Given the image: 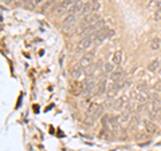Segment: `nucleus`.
<instances>
[{
  "mask_svg": "<svg viewBox=\"0 0 161 151\" xmlns=\"http://www.w3.org/2000/svg\"><path fill=\"white\" fill-rule=\"evenodd\" d=\"M101 20V16H99V13H87V15H85V16L82 18V20H80V27H89V26H92V24L94 23H97Z\"/></svg>",
  "mask_w": 161,
  "mask_h": 151,
  "instance_id": "obj_1",
  "label": "nucleus"
},
{
  "mask_svg": "<svg viewBox=\"0 0 161 151\" xmlns=\"http://www.w3.org/2000/svg\"><path fill=\"white\" fill-rule=\"evenodd\" d=\"M124 87V84L122 83H119V82H112V84H110V87L108 88V99H113L115 95H117V92L119 91L121 88Z\"/></svg>",
  "mask_w": 161,
  "mask_h": 151,
  "instance_id": "obj_2",
  "label": "nucleus"
},
{
  "mask_svg": "<svg viewBox=\"0 0 161 151\" xmlns=\"http://www.w3.org/2000/svg\"><path fill=\"white\" fill-rule=\"evenodd\" d=\"M93 43L92 36H85L83 39H80L79 42L77 43V51L78 52H83L90 47V44Z\"/></svg>",
  "mask_w": 161,
  "mask_h": 151,
  "instance_id": "obj_3",
  "label": "nucleus"
},
{
  "mask_svg": "<svg viewBox=\"0 0 161 151\" xmlns=\"http://www.w3.org/2000/svg\"><path fill=\"white\" fill-rule=\"evenodd\" d=\"M94 63V54L93 52H87V54H85L82 58H80V62L79 64L82 66L83 68H86L89 66H92V64Z\"/></svg>",
  "mask_w": 161,
  "mask_h": 151,
  "instance_id": "obj_4",
  "label": "nucleus"
},
{
  "mask_svg": "<svg viewBox=\"0 0 161 151\" xmlns=\"http://www.w3.org/2000/svg\"><path fill=\"white\" fill-rule=\"evenodd\" d=\"M126 104H128V98L126 96H121V98L114 100L113 107H114V110L119 111V110H124L125 107H126Z\"/></svg>",
  "mask_w": 161,
  "mask_h": 151,
  "instance_id": "obj_5",
  "label": "nucleus"
},
{
  "mask_svg": "<svg viewBox=\"0 0 161 151\" xmlns=\"http://www.w3.org/2000/svg\"><path fill=\"white\" fill-rule=\"evenodd\" d=\"M83 72H85L83 71V67L80 66V64H74V66L70 68V75H71L74 79H78Z\"/></svg>",
  "mask_w": 161,
  "mask_h": 151,
  "instance_id": "obj_6",
  "label": "nucleus"
},
{
  "mask_svg": "<svg viewBox=\"0 0 161 151\" xmlns=\"http://www.w3.org/2000/svg\"><path fill=\"white\" fill-rule=\"evenodd\" d=\"M83 4L80 0H77V2H74V4L71 7L69 8V15H75V13H80V11H82V7Z\"/></svg>",
  "mask_w": 161,
  "mask_h": 151,
  "instance_id": "obj_7",
  "label": "nucleus"
},
{
  "mask_svg": "<svg viewBox=\"0 0 161 151\" xmlns=\"http://www.w3.org/2000/svg\"><path fill=\"white\" fill-rule=\"evenodd\" d=\"M106 91H108V90H106V78H105V76H101L99 83L97 84V92H95V94H97L98 96H99V95L105 94Z\"/></svg>",
  "mask_w": 161,
  "mask_h": 151,
  "instance_id": "obj_8",
  "label": "nucleus"
},
{
  "mask_svg": "<svg viewBox=\"0 0 161 151\" xmlns=\"http://www.w3.org/2000/svg\"><path fill=\"white\" fill-rule=\"evenodd\" d=\"M144 126H145V131H147V134H154L157 131V126H156L153 122H150V120H145Z\"/></svg>",
  "mask_w": 161,
  "mask_h": 151,
  "instance_id": "obj_9",
  "label": "nucleus"
},
{
  "mask_svg": "<svg viewBox=\"0 0 161 151\" xmlns=\"http://www.w3.org/2000/svg\"><path fill=\"white\" fill-rule=\"evenodd\" d=\"M83 90H85L83 83H80V82H74L73 87H71V92H73L74 95H79L80 92H83Z\"/></svg>",
  "mask_w": 161,
  "mask_h": 151,
  "instance_id": "obj_10",
  "label": "nucleus"
},
{
  "mask_svg": "<svg viewBox=\"0 0 161 151\" xmlns=\"http://www.w3.org/2000/svg\"><path fill=\"white\" fill-rule=\"evenodd\" d=\"M121 62H122V52H121V51H115L113 54L112 63L114 64V66H118V64H121Z\"/></svg>",
  "mask_w": 161,
  "mask_h": 151,
  "instance_id": "obj_11",
  "label": "nucleus"
},
{
  "mask_svg": "<svg viewBox=\"0 0 161 151\" xmlns=\"http://www.w3.org/2000/svg\"><path fill=\"white\" fill-rule=\"evenodd\" d=\"M99 107V104L98 103H92V104H89V107L86 110V115H89V117H94L95 112H97V110Z\"/></svg>",
  "mask_w": 161,
  "mask_h": 151,
  "instance_id": "obj_12",
  "label": "nucleus"
},
{
  "mask_svg": "<svg viewBox=\"0 0 161 151\" xmlns=\"http://www.w3.org/2000/svg\"><path fill=\"white\" fill-rule=\"evenodd\" d=\"M149 47L152 48L153 51H157V49L161 47V40H160V38H153L149 42Z\"/></svg>",
  "mask_w": 161,
  "mask_h": 151,
  "instance_id": "obj_13",
  "label": "nucleus"
},
{
  "mask_svg": "<svg viewBox=\"0 0 161 151\" xmlns=\"http://www.w3.org/2000/svg\"><path fill=\"white\" fill-rule=\"evenodd\" d=\"M121 78H122V71L121 70H115V71L110 74V80L112 82H119Z\"/></svg>",
  "mask_w": 161,
  "mask_h": 151,
  "instance_id": "obj_14",
  "label": "nucleus"
},
{
  "mask_svg": "<svg viewBox=\"0 0 161 151\" xmlns=\"http://www.w3.org/2000/svg\"><path fill=\"white\" fill-rule=\"evenodd\" d=\"M158 68H160V62L158 60H152V62L149 63V66H148V70L150 72H156Z\"/></svg>",
  "mask_w": 161,
  "mask_h": 151,
  "instance_id": "obj_15",
  "label": "nucleus"
},
{
  "mask_svg": "<svg viewBox=\"0 0 161 151\" xmlns=\"http://www.w3.org/2000/svg\"><path fill=\"white\" fill-rule=\"evenodd\" d=\"M149 8H153L154 11L161 8V0H152V2L149 3Z\"/></svg>",
  "mask_w": 161,
  "mask_h": 151,
  "instance_id": "obj_16",
  "label": "nucleus"
},
{
  "mask_svg": "<svg viewBox=\"0 0 161 151\" xmlns=\"http://www.w3.org/2000/svg\"><path fill=\"white\" fill-rule=\"evenodd\" d=\"M75 20H77V18H75V15H69V16L64 18L63 20V26L64 24H71V23H75Z\"/></svg>",
  "mask_w": 161,
  "mask_h": 151,
  "instance_id": "obj_17",
  "label": "nucleus"
},
{
  "mask_svg": "<svg viewBox=\"0 0 161 151\" xmlns=\"http://www.w3.org/2000/svg\"><path fill=\"white\" fill-rule=\"evenodd\" d=\"M103 68H105V72L106 74H112L114 71V64L113 63H105Z\"/></svg>",
  "mask_w": 161,
  "mask_h": 151,
  "instance_id": "obj_18",
  "label": "nucleus"
},
{
  "mask_svg": "<svg viewBox=\"0 0 161 151\" xmlns=\"http://www.w3.org/2000/svg\"><path fill=\"white\" fill-rule=\"evenodd\" d=\"M101 122H102L103 127H109V123H110V117H109V115H103L102 119H101Z\"/></svg>",
  "mask_w": 161,
  "mask_h": 151,
  "instance_id": "obj_19",
  "label": "nucleus"
},
{
  "mask_svg": "<svg viewBox=\"0 0 161 151\" xmlns=\"http://www.w3.org/2000/svg\"><path fill=\"white\" fill-rule=\"evenodd\" d=\"M103 108H105V107H103V104H99V107H98V110H97V112H95V115L93 117V118H94V120H95V119H98V118L101 117V115H102Z\"/></svg>",
  "mask_w": 161,
  "mask_h": 151,
  "instance_id": "obj_20",
  "label": "nucleus"
},
{
  "mask_svg": "<svg viewBox=\"0 0 161 151\" xmlns=\"http://www.w3.org/2000/svg\"><path fill=\"white\" fill-rule=\"evenodd\" d=\"M53 11H54V13H55V15H62V13L64 12V7L62 6V4H60L59 7H55V8L53 9Z\"/></svg>",
  "mask_w": 161,
  "mask_h": 151,
  "instance_id": "obj_21",
  "label": "nucleus"
},
{
  "mask_svg": "<svg viewBox=\"0 0 161 151\" xmlns=\"http://www.w3.org/2000/svg\"><path fill=\"white\" fill-rule=\"evenodd\" d=\"M75 27V23H71V24H64L63 26V31L64 32H70V31H73Z\"/></svg>",
  "mask_w": 161,
  "mask_h": 151,
  "instance_id": "obj_22",
  "label": "nucleus"
},
{
  "mask_svg": "<svg viewBox=\"0 0 161 151\" xmlns=\"http://www.w3.org/2000/svg\"><path fill=\"white\" fill-rule=\"evenodd\" d=\"M153 18H154L156 22H161V8L156 9V11H154V15H153Z\"/></svg>",
  "mask_w": 161,
  "mask_h": 151,
  "instance_id": "obj_23",
  "label": "nucleus"
},
{
  "mask_svg": "<svg viewBox=\"0 0 161 151\" xmlns=\"http://www.w3.org/2000/svg\"><path fill=\"white\" fill-rule=\"evenodd\" d=\"M74 2H75V0H63V2H62V6L64 7V8H70V7H71L73 6V4H74Z\"/></svg>",
  "mask_w": 161,
  "mask_h": 151,
  "instance_id": "obj_24",
  "label": "nucleus"
},
{
  "mask_svg": "<svg viewBox=\"0 0 161 151\" xmlns=\"http://www.w3.org/2000/svg\"><path fill=\"white\" fill-rule=\"evenodd\" d=\"M94 68H95V67H94V64H92V66H89V67H86V68H85V70H83V71H85V72H86V74H87V76H90V75H92V74H93V71H94Z\"/></svg>",
  "mask_w": 161,
  "mask_h": 151,
  "instance_id": "obj_25",
  "label": "nucleus"
},
{
  "mask_svg": "<svg viewBox=\"0 0 161 151\" xmlns=\"http://www.w3.org/2000/svg\"><path fill=\"white\" fill-rule=\"evenodd\" d=\"M114 35H115V31H114V29H109V31H108V38H113Z\"/></svg>",
  "mask_w": 161,
  "mask_h": 151,
  "instance_id": "obj_26",
  "label": "nucleus"
},
{
  "mask_svg": "<svg viewBox=\"0 0 161 151\" xmlns=\"http://www.w3.org/2000/svg\"><path fill=\"white\" fill-rule=\"evenodd\" d=\"M138 140H142V139H148V135H145V134H140L138 137H137Z\"/></svg>",
  "mask_w": 161,
  "mask_h": 151,
  "instance_id": "obj_27",
  "label": "nucleus"
},
{
  "mask_svg": "<svg viewBox=\"0 0 161 151\" xmlns=\"http://www.w3.org/2000/svg\"><path fill=\"white\" fill-rule=\"evenodd\" d=\"M154 90H156V91H161V82H157V83H156Z\"/></svg>",
  "mask_w": 161,
  "mask_h": 151,
  "instance_id": "obj_28",
  "label": "nucleus"
},
{
  "mask_svg": "<svg viewBox=\"0 0 161 151\" xmlns=\"http://www.w3.org/2000/svg\"><path fill=\"white\" fill-rule=\"evenodd\" d=\"M43 0H34V4H40Z\"/></svg>",
  "mask_w": 161,
  "mask_h": 151,
  "instance_id": "obj_29",
  "label": "nucleus"
},
{
  "mask_svg": "<svg viewBox=\"0 0 161 151\" xmlns=\"http://www.w3.org/2000/svg\"><path fill=\"white\" fill-rule=\"evenodd\" d=\"M157 115H158V118L161 119V108H160V110H158V111H157Z\"/></svg>",
  "mask_w": 161,
  "mask_h": 151,
  "instance_id": "obj_30",
  "label": "nucleus"
},
{
  "mask_svg": "<svg viewBox=\"0 0 161 151\" xmlns=\"http://www.w3.org/2000/svg\"><path fill=\"white\" fill-rule=\"evenodd\" d=\"M92 2H93V3H95V4H98V2H99V0H92Z\"/></svg>",
  "mask_w": 161,
  "mask_h": 151,
  "instance_id": "obj_31",
  "label": "nucleus"
},
{
  "mask_svg": "<svg viewBox=\"0 0 161 151\" xmlns=\"http://www.w3.org/2000/svg\"><path fill=\"white\" fill-rule=\"evenodd\" d=\"M59 2H63V0H59Z\"/></svg>",
  "mask_w": 161,
  "mask_h": 151,
  "instance_id": "obj_32",
  "label": "nucleus"
}]
</instances>
